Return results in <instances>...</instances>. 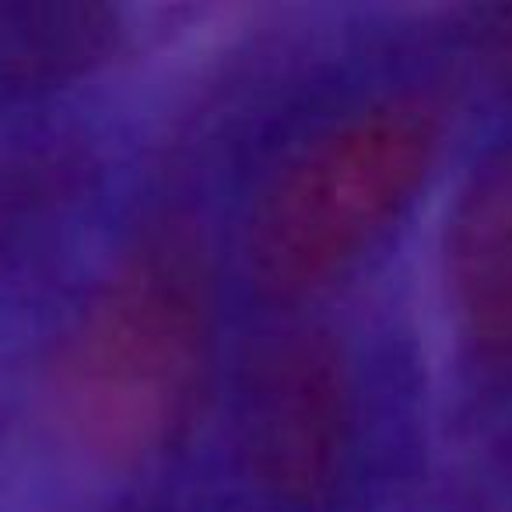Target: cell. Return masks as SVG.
Here are the masks:
<instances>
[{"instance_id": "cell-3", "label": "cell", "mask_w": 512, "mask_h": 512, "mask_svg": "<svg viewBox=\"0 0 512 512\" xmlns=\"http://www.w3.org/2000/svg\"><path fill=\"white\" fill-rule=\"evenodd\" d=\"M249 453L285 495H313L334 477L348 428V386L323 344H292L260 369L249 393Z\"/></svg>"}, {"instance_id": "cell-2", "label": "cell", "mask_w": 512, "mask_h": 512, "mask_svg": "<svg viewBox=\"0 0 512 512\" xmlns=\"http://www.w3.org/2000/svg\"><path fill=\"white\" fill-rule=\"evenodd\" d=\"M425 99H376L302 141L256 190L246 260L256 285L306 295L351 267L414 200L439 151Z\"/></svg>"}, {"instance_id": "cell-4", "label": "cell", "mask_w": 512, "mask_h": 512, "mask_svg": "<svg viewBox=\"0 0 512 512\" xmlns=\"http://www.w3.org/2000/svg\"><path fill=\"white\" fill-rule=\"evenodd\" d=\"M453 309L484 351H512V148L491 158L449 218Z\"/></svg>"}, {"instance_id": "cell-1", "label": "cell", "mask_w": 512, "mask_h": 512, "mask_svg": "<svg viewBox=\"0 0 512 512\" xmlns=\"http://www.w3.org/2000/svg\"><path fill=\"white\" fill-rule=\"evenodd\" d=\"M211 341V281L186 228H148L67 327L53 365L57 418L106 460H137L176 435Z\"/></svg>"}]
</instances>
